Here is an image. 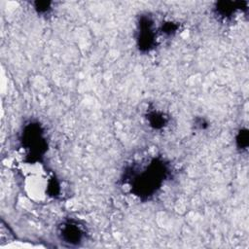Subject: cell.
I'll return each mask as SVG.
<instances>
[{"label":"cell","instance_id":"1","mask_svg":"<svg viewBox=\"0 0 249 249\" xmlns=\"http://www.w3.org/2000/svg\"><path fill=\"white\" fill-rule=\"evenodd\" d=\"M82 231L77 225L66 224L63 229H61L62 238L71 244L79 243L82 239Z\"/></svg>","mask_w":249,"mask_h":249}]
</instances>
